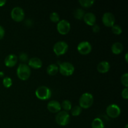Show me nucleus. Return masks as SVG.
<instances>
[{
  "label": "nucleus",
  "instance_id": "obj_1",
  "mask_svg": "<svg viewBox=\"0 0 128 128\" xmlns=\"http://www.w3.org/2000/svg\"><path fill=\"white\" fill-rule=\"evenodd\" d=\"M17 76L22 81H26L31 75V69L28 64L25 63L20 64L17 68Z\"/></svg>",
  "mask_w": 128,
  "mask_h": 128
},
{
  "label": "nucleus",
  "instance_id": "obj_2",
  "mask_svg": "<svg viewBox=\"0 0 128 128\" xmlns=\"http://www.w3.org/2000/svg\"><path fill=\"white\" fill-rule=\"evenodd\" d=\"M94 102L93 96L91 93L85 92L82 94L79 100V104L81 108L88 109L91 107Z\"/></svg>",
  "mask_w": 128,
  "mask_h": 128
},
{
  "label": "nucleus",
  "instance_id": "obj_3",
  "mask_svg": "<svg viewBox=\"0 0 128 128\" xmlns=\"http://www.w3.org/2000/svg\"><path fill=\"white\" fill-rule=\"evenodd\" d=\"M35 94L39 100H47L51 97L52 92L49 88L44 86H41L36 89Z\"/></svg>",
  "mask_w": 128,
  "mask_h": 128
},
{
  "label": "nucleus",
  "instance_id": "obj_4",
  "mask_svg": "<svg viewBox=\"0 0 128 128\" xmlns=\"http://www.w3.org/2000/svg\"><path fill=\"white\" fill-rule=\"evenodd\" d=\"M59 71L60 73L63 76H70L73 74L74 71V67L70 62H63L60 64Z\"/></svg>",
  "mask_w": 128,
  "mask_h": 128
},
{
  "label": "nucleus",
  "instance_id": "obj_5",
  "mask_svg": "<svg viewBox=\"0 0 128 128\" xmlns=\"http://www.w3.org/2000/svg\"><path fill=\"white\" fill-rule=\"evenodd\" d=\"M70 116L68 112L65 111H60L56 116V121L60 126H65L70 122Z\"/></svg>",
  "mask_w": 128,
  "mask_h": 128
},
{
  "label": "nucleus",
  "instance_id": "obj_6",
  "mask_svg": "<svg viewBox=\"0 0 128 128\" xmlns=\"http://www.w3.org/2000/svg\"><path fill=\"white\" fill-rule=\"evenodd\" d=\"M68 50V45L64 41H58L53 46V51L57 56L64 54Z\"/></svg>",
  "mask_w": 128,
  "mask_h": 128
},
{
  "label": "nucleus",
  "instance_id": "obj_7",
  "mask_svg": "<svg viewBox=\"0 0 128 128\" xmlns=\"http://www.w3.org/2000/svg\"><path fill=\"white\" fill-rule=\"evenodd\" d=\"M11 16L16 22H21L24 18V11L21 8L15 7L11 10Z\"/></svg>",
  "mask_w": 128,
  "mask_h": 128
},
{
  "label": "nucleus",
  "instance_id": "obj_8",
  "mask_svg": "<svg viewBox=\"0 0 128 128\" xmlns=\"http://www.w3.org/2000/svg\"><path fill=\"white\" fill-rule=\"evenodd\" d=\"M57 30L60 34L62 35L67 34L71 30V24L65 20H60L57 24Z\"/></svg>",
  "mask_w": 128,
  "mask_h": 128
},
{
  "label": "nucleus",
  "instance_id": "obj_9",
  "mask_svg": "<svg viewBox=\"0 0 128 128\" xmlns=\"http://www.w3.org/2000/svg\"><path fill=\"white\" fill-rule=\"evenodd\" d=\"M106 114L111 118H116L121 114V109L115 104L109 105L106 108Z\"/></svg>",
  "mask_w": 128,
  "mask_h": 128
},
{
  "label": "nucleus",
  "instance_id": "obj_10",
  "mask_svg": "<svg viewBox=\"0 0 128 128\" xmlns=\"http://www.w3.org/2000/svg\"><path fill=\"white\" fill-rule=\"evenodd\" d=\"M77 50L82 55L88 54L92 50V46L88 41H82L78 45Z\"/></svg>",
  "mask_w": 128,
  "mask_h": 128
},
{
  "label": "nucleus",
  "instance_id": "obj_11",
  "mask_svg": "<svg viewBox=\"0 0 128 128\" xmlns=\"http://www.w3.org/2000/svg\"><path fill=\"white\" fill-rule=\"evenodd\" d=\"M102 23L106 27H112L114 25L115 17L111 12H105L102 18Z\"/></svg>",
  "mask_w": 128,
  "mask_h": 128
},
{
  "label": "nucleus",
  "instance_id": "obj_12",
  "mask_svg": "<svg viewBox=\"0 0 128 128\" xmlns=\"http://www.w3.org/2000/svg\"><path fill=\"white\" fill-rule=\"evenodd\" d=\"M47 108L51 112L57 113L60 112L61 110V104L56 100H52L48 103Z\"/></svg>",
  "mask_w": 128,
  "mask_h": 128
},
{
  "label": "nucleus",
  "instance_id": "obj_13",
  "mask_svg": "<svg viewBox=\"0 0 128 128\" xmlns=\"http://www.w3.org/2000/svg\"><path fill=\"white\" fill-rule=\"evenodd\" d=\"M18 62V57L15 54H10L8 55L4 60V64L6 67L12 68Z\"/></svg>",
  "mask_w": 128,
  "mask_h": 128
},
{
  "label": "nucleus",
  "instance_id": "obj_14",
  "mask_svg": "<svg viewBox=\"0 0 128 128\" xmlns=\"http://www.w3.org/2000/svg\"><path fill=\"white\" fill-rule=\"evenodd\" d=\"M83 20L86 24L92 26L96 23V17L94 14L92 12H87V13H85L83 17Z\"/></svg>",
  "mask_w": 128,
  "mask_h": 128
},
{
  "label": "nucleus",
  "instance_id": "obj_15",
  "mask_svg": "<svg viewBox=\"0 0 128 128\" xmlns=\"http://www.w3.org/2000/svg\"><path fill=\"white\" fill-rule=\"evenodd\" d=\"M42 61L38 58H32L28 61L29 67L34 69H40L42 67Z\"/></svg>",
  "mask_w": 128,
  "mask_h": 128
},
{
  "label": "nucleus",
  "instance_id": "obj_16",
  "mask_svg": "<svg viewBox=\"0 0 128 128\" xmlns=\"http://www.w3.org/2000/svg\"><path fill=\"white\" fill-rule=\"evenodd\" d=\"M110 64L108 61H103L100 62L97 66V70L101 73H106L110 71Z\"/></svg>",
  "mask_w": 128,
  "mask_h": 128
},
{
  "label": "nucleus",
  "instance_id": "obj_17",
  "mask_svg": "<svg viewBox=\"0 0 128 128\" xmlns=\"http://www.w3.org/2000/svg\"><path fill=\"white\" fill-rule=\"evenodd\" d=\"M123 51V46L120 42L114 43L111 46V51L114 54H120Z\"/></svg>",
  "mask_w": 128,
  "mask_h": 128
},
{
  "label": "nucleus",
  "instance_id": "obj_18",
  "mask_svg": "<svg viewBox=\"0 0 128 128\" xmlns=\"http://www.w3.org/2000/svg\"><path fill=\"white\" fill-rule=\"evenodd\" d=\"M47 73L50 76H54L58 73L59 71V68L55 64H51L49 65L47 68Z\"/></svg>",
  "mask_w": 128,
  "mask_h": 128
},
{
  "label": "nucleus",
  "instance_id": "obj_19",
  "mask_svg": "<svg viewBox=\"0 0 128 128\" xmlns=\"http://www.w3.org/2000/svg\"><path fill=\"white\" fill-rule=\"evenodd\" d=\"M91 127L92 128H104V122L102 120L97 118L92 121V123H91Z\"/></svg>",
  "mask_w": 128,
  "mask_h": 128
},
{
  "label": "nucleus",
  "instance_id": "obj_20",
  "mask_svg": "<svg viewBox=\"0 0 128 128\" xmlns=\"http://www.w3.org/2000/svg\"><path fill=\"white\" fill-rule=\"evenodd\" d=\"M85 14V12L81 8H78L74 11L73 15L74 16V18L77 20H81L82 19H83L84 16Z\"/></svg>",
  "mask_w": 128,
  "mask_h": 128
},
{
  "label": "nucleus",
  "instance_id": "obj_21",
  "mask_svg": "<svg viewBox=\"0 0 128 128\" xmlns=\"http://www.w3.org/2000/svg\"><path fill=\"white\" fill-rule=\"evenodd\" d=\"M61 108H62L65 111L67 112V111H70L71 110V108H72V104H71V102L69 100H64L61 103Z\"/></svg>",
  "mask_w": 128,
  "mask_h": 128
},
{
  "label": "nucleus",
  "instance_id": "obj_22",
  "mask_svg": "<svg viewBox=\"0 0 128 128\" xmlns=\"http://www.w3.org/2000/svg\"><path fill=\"white\" fill-rule=\"evenodd\" d=\"M79 2L81 5V6L88 8L91 7L93 5V4L94 3V1H92V0H80V1H79Z\"/></svg>",
  "mask_w": 128,
  "mask_h": 128
},
{
  "label": "nucleus",
  "instance_id": "obj_23",
  "mask_svg": "<svg viewBox=\"0 0 128 128\" xmlns=\"http://www.w3.org/2000/svg\"><path fill=\"white\" fill-rule=\"evenodd\" d=\"M71 114L73 116H78L82 112V108L80 106H75L71 108Z\"/></svg>",
  "mask_w": 128,
  "mask_h": 128
},
{
  "label": "nucleus",
  "instance_id": "obj_24",
  "mask_svg": "<svg viewBox=\"0 0 128 128\" xmlns=\"http://www.w3.org/2000/svg\"><path fill=\"white\" fill-rule=\"evenodd\" d=\"M111 31L113 34L116 35H120L122 33V29L119 25H114L113 26L111 27Z\"/></svg>",
  "mask_w": 128,
  "mask_h": 128
},
{
  "label": "nucleus",
  "instance_id": "obj_25",
  "mask_svg": "<svg viewBox=\"0 0 128 128\" xmlns=\"http://www.w3.org/2000/svg\"><path fill=\"white\" fill-rule=\"evenodd\" d=\"M50 20L53 22H58L60 20V16L58 13L56 12H52L50 14Z\"/></svg>",
  "mask_w": 128,
  "mask_h": 128
},
{
  "label": "nucleus",
  "instance_id": "obj_26",
  "mask_svg": "<svg viewBox=\"0 0 128 128\" xmlns=\"http://www.w3.org/2000/svg\"><path fill=\"white\" fill-rule=\"evenodd\" d=\"M2 84H3L4 86L6 88H9L12 86V80L10 78V77H5L4 78L3 80H2Z\"/></svg>",
  "mask_w": 128,
  "mask_h": 128
},
{
  "label": "nucleus",
  "instance_id": "obj_27",
  "mask_svg": "<svg viewBox=\"0 0 128 128\" xmlns=\"http://www.w3.org/2000/svg\"><path fill=\"white\" fill-rule=\"evenodd\" d=\"M121 83L122 84L123 86H124L126 88L128 87V73L123 74L121 78Z\"/></svg>",
  "mask_w": 128,
  "mask_h": 128
},
{
  "label": "nucleus",
  "instance_id": "obj_28",
  "mask_svg": "<svg viewBox=\"0 0 128 128\" xmlns=\"http://www.w3.org/2000/svg\"><path fill=\"white\" fill-rule=\"evenodd\" d=\"M19 59L22 62H26L28 60V56L25 52H21L19 56Z\"/></svg>",
  "mask_w": 128,
  "mask_h": 128
},
{
  "label": "nucleus",
  "instance_id": "obj_29",
  "mask_svg": "<svg viewBox=\"0 0 128 128\" xmlns=\"http://www.w3.org/2000/svg\"><path fill=\"white\" fill-rule=\"evenodd\" d=\"M121 96L123 98L124 100H128V88H126L125 89H124L121 92Z\"/></svg>",
  "mask_w": 128,
  "mask_h": 128
},
{
  "label": "nucleus",
  "instance_id": "obj_30",
  "mask_svg": "<svg viewBox=\"0 0 128 128\" xmlns=\"http://www.w3.org/2000/svg\"><path fill=\"white\" fill-rule=\"evenodd\" d=\"M92 30L94 32H95V33H97V32H100V26H98V24H95L94 25H93V26H92Z\"/></svg>",
  "mask_w": 128,
  "mask_h": 128
},
{
  "label": "nucleus",
  "instance_id": "obj_31",
  "mask_svg": "<svg viewBox=\"0 0 128 128\" xmlns=\"http://www.w3.org/2000/svg\"><path fill=\"white\" fill-rule=\"evenodd\" d=\"M5 34V30L2 26L0 25V40H2Z\"/></svg>",
  "mask_w": 128,
  "mask_h": 128
},
{
  "label": "nucleus",
  "instance_id": "obj_32",
  "mask_svg": "<svg viewBox=\"0 0 128 128\" xmlns=\"http://www.w3.org/2000/svg\"><path fill=\"white\" fill-rule=\"evenodd\" d=\"M25 24L27 26H31L32 25V21L31 20H27L25 21Z\"/></svg>",
  "mask_w": 128,
  "mask_h": 128
},
{
  "label": "nucleus",
  "instance_id": "obj_33",
  "mask_svg": "<svg viewBox=\"0 0 128 128\" xmlns=\"http://www.w3.org/2000/svg\"><path fill=\"white\" fill-rule=\"evenodd\" d=\"M6 0H0V7H2L6 4Z\"/></svg>",
  "mask_w": 128,
  "mask_h": 128
},
{
  "label": "nucleus",
  "instance_id": "obj_34",
  "mask_svg": "<svg viewBox=\"0 0 128 128\" xmlns=\"http://www.w3.org/2000/svg\"><path fill=\"white\" fill-rule=\"evenodd\" d=\"M128 52H126V54H125V60H126V62H128Z\"/></svg>",
  "mask_w": 128,
  "mask_h": 128
},
{
  "label": "nucleus",
  "instance_id": "obj_35",
  "mask_svg": "<svg viewBox=\"0 0 128 128\" xmlns=\"http://www.w3.org/2000/svg\"><path fill=\"white\" fill-rule=\"evenodd\" d=\"M4 76V72H0V77H2Z\"/></svg>",
  "mask_w": 128,
  "mask_h": 128
},
{
  "label": "nucleus",
  "instance_id": "obj_36",
  "mask_svg": "<svg viewBox=\"0 0 128 128\" xmlns=\"http://www.w3.org/2000/svg\"><path fill=\"white\" fill-rule=\"evenodd\" d=\"M128 128V125L126 124V126H125V128Z\"/></svg>",
  "mask_w": 128,
  "mask_h": 128
}]
</instances>
